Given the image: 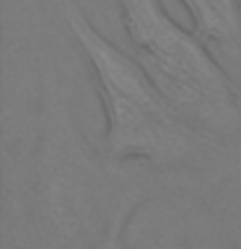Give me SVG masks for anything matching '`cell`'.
<instances>
[{
  "instance_id": "obj_1",
  "label": "cell",
  "mask_w": 241,
  "mask_h": 249,
  "mask_svg": "<svg viewBox=\"0 0 241 249\" xmlns=\"http://www.w3.org/2000/svg\"><path fill=\"white\" fill-rule=\"evenodd\" d=\"M88 62L104 109V148L114 163L176 169L194 163L213 138L189 124L132 57L93 26L75 0H44Z\"/></svg>"
},
{
  "instance_id": "obj_2",
  "label": "cell",
  "mask_w": 241,
  "mask_h": 249,
  "mask_svg": "<svg viewBox=\"0 0 241 249\" xmlns=\"http://www.w3.org/2000/svg\"><path fill=\"white\" fill-rule=\"evenodd\" d=\"M47 124L39 156L34 197L36 249H93L109 223L130 205H140V190H120L109 171L86 159L70 101L57 86H47Z\"/></svg>"
},
{
  "instance_id": "obj_3",
  "label": "cell",
  "mask_w": 241,
  "mask_h": 249,
  "mask_svg": "<svg viewBox=\"0 0 241 249\" xmlns=\"http://www.w3.org/2000/svg\"><path fill=\"white\" fill-rule=\"evenodd\" d=\"M130 52L166 101L207 138L241 127V91L207 50L176 23L161 0H114Z\"/></svg>"
},
{
  "instance_id": "obj_4",
  "label": "cell",
  "mask_w": 241,
  "mask_h": 249,
  "mask_svg": "<svg viewBox=\"0 0 241 249\" xmlns=\"http://www.w3.org/2000/svg\"><path fill=\"white\" fill-rule=\"evenodd\" d=\"M202 42L221 44L241 54V0H179Z\"/></svg>"
},
{
  "instance_id": "obj_5",
  "label": "cell",
  "mask_w": 241,
  "mask_h": 249,
  "mask_svg": "<svg viewBox=\"0 0 241 249\" xmlns=\"http://www.w3.org/2000/svg\"><path fill=\"white\" fill-rule=\"evenodd\" d=\"M138 205L124 208L122 213H117V218L109 223V229L99 236V241L93 244V249H127V241H124V233H127V226L135 215Z\"/></svg>"
}]
</instances>
